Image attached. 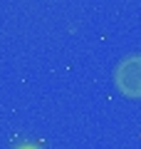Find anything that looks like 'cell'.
<instances>
[{
    "mask_svg": "<svg viewBox=\"0 0 141 149\" xmlns=\"http://www.w3.org/2000/svg\"><path fill=\"white\" fill-rule=\"evenodd\" d=\"M114 85L126 97H141V52H129L116 62Z\"/></svg>",
    "mask_w": 141,
    "mask_h": 149,
    "instance_id": "6da1fadb",
    "label": "cell"
}]
</instances>
